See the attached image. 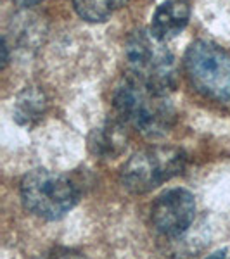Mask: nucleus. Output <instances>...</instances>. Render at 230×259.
Wrapping results in <instances>:
<instances>
[{"label": "nucleus", "instance_id": "5", "mask_svg": "<svg viewBox=\"0 0 230 259\" xmlns=\"http://www.w3.org/2000/svg\"><path fill=\"white\" fill-rule=\"evenodd\" d=\"M185 73L199 94L215 100L230 99V54L218 45L198 40L187 49Z\"/></svg>", "mask_w": 230, "mask_h": 259}, {"label": "nucleus", "instance_id": "7", "mask_svg": "<svg viewBox=\"0 0 230 259\" xmlns=\"http://www.w3.org/2000/svg\"><path fill=\"white\" fill-rule=\"evenodd\" d=\"M190 18L189 0H165L156 9L150 23V33L161 41H168L182 33Z\"/></svg>", "mask_w": 230, "mask_h": 259}, {"label": "nucleus", "instance_id": "3", "mask_svg": "<svg viewBox=\"0 0 230 259\" xmlns=\"http://www.w3.org/2000/svg\"><path fill=\"white\" fill-rule=\"evenodd\" d=\"M21 199L28 211L49 221L64 218L80 200L76 187L64 175L33 169L21 182Z\"/></svg>", "mask_w": 230, "mask_h": 259}, {"label": "nucleus", "instance_id": "10", "mask_svg": "<svg viewBox=\"0 0 230 259\" xmlns=\"http://www.w3.org/2000/svg\"><path fill=\"white\" fill-rule=\"evenodd\" d=\"M71 2L82 19L90 23H102L128 0H71Z\"/></svg>", "mask_w": 230, "mask_h": 259}, {"label": "nucleus", "instance_id": "9", "mask_svg": "<svg viewBox=\"0 0 230 259\" xmlns=\"http://www.w3.org/2000/svg\"><path fill=\"white\" fill-rule=\"evenodd\" d=\"M49 100L45 92L39 87H26L14 100V119L21 126H33L47 112Z\"/></svg>", "mask_w": 230, "mask_h": 259}, {"label": "nucleus", "instance_id": "1", "mask_svg": "<svg viewBox=\"0 0 230 259\" xmlns=\"http://www.w3.org/2000/svg\"><path fill=\"white\" fill-rule=\"evenodd\" d=\"M112 106L121 123L149 139L165 137L177 119L168 94L154 90L130 74L116 87Z\"/></svg>", "mask_w": 230, "mask_h": 259}, {"label": "nucleus", "instance_id": "4", "mask_svg": "<svg viewBox=\"0 0 230 259\" xmlns=\"http://www.w3.org/2000/svg\"><path fill=\"white\" fill-rule=\"evenodd\" d=\"M185 154L175 147H150L135 152L121 168V185L132 194H147L185 168Z\"/></svg>", "mask_w": 230, "mask_h": 259}, {"label": "nucleus", "instance_id": "12", "mask_svg": "<svg viewBox=\"0 0 230 259\" xmlns=\"http://www.w3.org/2000/svg\"><path fill=\"white\" fill-rule=\"evenodd\" d=\"M16 4H19V6H35V4H39L40 0H14Z\"/></svg>", "mask_w": 230, "mask_h": 259}, {"label": "nucleus", "instance_id": "2", "mask_svg": "<svg viewBox=\"0 0 230 259\" xmlns=\"http://www.w3.org/2000/svg\"><path fill=\"white\" fill-rule=\"evenodd\" d=\"M128 74L145 85L168 94L177 85V68L173 54L152 33L135 31L125 44Z\"/></svg>", "mask_w": 230, "mask_h": 259}, {"label": "nucleus", "instance_id": "11", "mask_svg": "<svg viewBox=\"0 0 230 259\" xmlns=\"http://www.w3.org/2000/svg\"><path fill=\"white\" fill-rule=\"evenodd\" d=\"M204 259H228V256H227V252H225V250H216V252L210 254V256L204 257Z\"/></svg>", "mask_w": 230, "mask_h": 259}, {"label": "nucleus", "instance_id": "6", "mask_svg": "<svg viewBox=\"0 0 230 259\" xmlns=\"http://www.w3.org/2000/svg\"><path fill=\"white\" fill-rule=\"evenodd\" d=\"M196 216V199L185 189L163 192L150 209L154 228L166 237H178L187 232Z\"/></svg>", "mask_w": 230, "mask_h": 259}, {"label": "nucleus", "instance_id": "8", "mask_svg": "<svg viewBox=\"0 0 230 259\" xmlns=\"http://www.w3.org/2000/svg\"><path fill=\"white\" fill-rule=\"evenodd\" d=\"M128 135L125 132V124L118 121H111L104 126L95 128L89 137V147L95 156L102 159H114L127 150Z\"/></svg>", "mask_w": 230, "mask_h": 259}]
</instances>
